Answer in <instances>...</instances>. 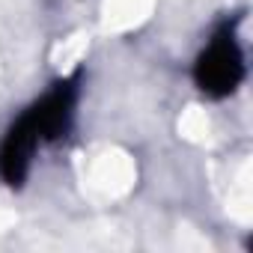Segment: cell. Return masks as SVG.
Wrapping results in <instances>:
<instances>
[{
	"label": "cell",
	"mask_w": 253,
	"mask_h": 253,
	"mask_svg": "<svg viewBox=\"0 0 253 253\" xmlns=\"http://www.w3.org/2000/svg\"><path fill=\"white\" fill-rule=\"evenodd\" d=\"M194 81L211 98H223L235 92L238 84L244 81V54L229 27L217 30L209 39V45L200 51L194 63Z\"/></svg>",
	"instance_id": "cell-1"
},
{
	"label": "cell",
	"mask_w": 253,
	"mask_h": 253,
	"mask_svg": "<svg viewBox=\"0 0 253 253\" xmlns=\"http://www.w3.org/2000/svg\"><path fill=\"white\" fill-rule=\"evenodd\" d=\"M75 101H78V78H66L24 113L36 128L39 140H57L69 131V122L75 116Z\"/></svg>",
	"instance_id": "cell-2"
},
{
	"label": "cell",
	"mask_w": 253,
	"mask_h": 253,
	"mask_svg": "<svg viewBox=\"0 0 253 253\" xmlns=\"http://www.w3.org/2000/svg\"><path fill=\"white\" fill-rule=\"evenodd\" d=\"M39 134L30 125L27 116H21L12 128L6 131L3 143H0V176L9 185H21L30 173V161H33V152L39 146Z\"/></svg>",
	"instance_id": "cell-3"
}]
</instances>
